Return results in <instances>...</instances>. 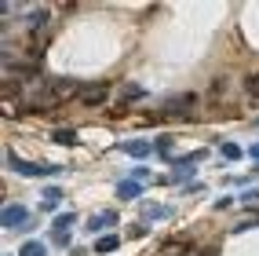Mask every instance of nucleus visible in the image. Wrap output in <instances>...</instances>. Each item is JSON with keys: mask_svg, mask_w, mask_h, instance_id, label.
I'll use <instances>...</instances> for the list:
<instances>
[{"mask_svg": "<svg viewBox=\"0 0 259 256\" xmlns=\"http://www.w3.org/2000/svg\"><path fill=\"white\" fill-rule=\"evenodd\" d=\"M117 245H120V234H102V238H95V252H117Z\"/></svg>", "mask_w": 259, "mask_h": 256, "instance_id": "6", "label": "nucleus"}, {"mask_svg": "<svg viewBox=\"0 0 259 256\" xmlns=\"http://www.w3.org/2000/svg\"><path fill=\"white\" fill-rule=\"evenodd\" d=\"M245 95L248 99H259V74H248L245 77Z\"/></svg>", "mask_w": 259, "mask_h": 256, "instance_id": "13", "label": "nucleus"}, {"mask_svg": "<svg viewBox=\"0 0 259 256\" xmlns=\"http://www.w3.org/2000/svg\"><path fill=\"white\" fill-rule=\"evenodd\" d=\"M117 224V212H99L88 220V231H99V227H113Z\"/></svg>", "mask_w": 259, "mask_h": 256, "instance_id": "9", "label": "nucleus"}, {"mask_svg": "<svg viewBox=\"0 0 259 256\" xmlns=\"http://www.w3.org/2000/svg\"><path fill=\"white\" fill-rule=\"evenodd\" d=\"M171 209H164V205H157V209H146V220H168Z\"/></svg>", "mask_w": 259, "mask_h": 256, "instance_id": "16", "label": "nucleus"}, {"mask_svg": "<svg viewBox=\"0 0 259 256\" xmlns=\"http://www.w3.org/2000/svg\"><path fill=\"white\" fill-rule=\"evenodd\" d=\"M153 147H157L161 154H168V147H171V139H168V135H161V139H157V143H153Z\"/></svg>", "mask_w": 259, "mask_h": 256, "instance_id": "18", "label": "nucleus"}, {"mask_svg": "<svg viewBox=\"0 0 259 256\" xmlns=\"http://www.w3.org/2000/svg\"><path fill=\"white\" fill-rule=\"evenodd\" d=\"M51 139L62 143V147H73V143H77V132H70V128H55V132H51Z\"/></svg>", "mask_w": 259, "mask_h": 256, "instance_id": "10", "label": "nucleus"}, {"mask_svg": "<svg viewBox=\"0 0 259 256\" xmlns=\"http://www.w3.org/2000/svg\"><path fill=\"white\" fill-rule=\"evenodd\" d=\"M248 154H252V158L259 161V143H255V147H248Z\"/></svg>", "mask_w": 259, "mask_h": 256, "instance_id": "19", "label": "nucleus"}, {"mask_svg": "<svg viewBox=\"0 0 259 256\" xmlns=\"http://www.w3.org/2000/svg\"><path fill=\"white\" fill-rule=\"evenodd\" d=\"M120 150H124V154H132V158H146V154H150L153 147H150V143H143V139H128Z\"/></svg>", "mask_w": 259, "mask_h": 256, "instance_id": "8", "label": "nucleus"}, {"mask_svg": "<svg viewBox=\"0 0 259 256\" xmlns=\"http://www.w3.org/2000/svg\"><path fill=\"white\" fill-rule=\"evenodd\" d=\"M219 150H223V158H227V161H237V158H241V154H245V150H241L237 143H223Z\"/></svg>", "mask_w": 259, "mask_h": 256, "instance_id": "14", "label": "nucleus"}, {"mask_svg": "<svg viewBox=\"0 0 259 256\" xmlns=\"http://www.w3.org/2000/svg\"><path fill=\"white\" fill-rule=\"evenodd\" d=\"M120 92H124V99H128V102H135V99H143V95H146V92L139 88V84H124Z\"/></svg>", "mask_w": 259, "mask_h": 256, "instance_id": "15", "label": "nucleus"}, {"mask_svg": "<svg viewBox=\"0 0 259 256\" xmlns=\"http://www.w3.org/2000/svg\"><path fill=\"white\" fill-rule=\"evenodd\" d=\"M194 102H197L194 92H179V95H171V99L161 102V117H186L190 110H194Z\"/></svg>", "mask_w": 259, "mask_h": 256, "instance_id": "1", "label": "nucleus"}, {"mask_svg": "<svg viewBox=\"0 0 259 256\" xmlns=\"http://www.w3.org/2000/svg\"><path fill=\"white\" fill-rule=\"evenodd\" d=\"M143 194V183H135V179H120L117 183V198H139Z\"/></svg>", "mask_w": 259, "mask_h": 256, "instance_id": "7", "label": "nucleus"}, {"mask_svg": "<svg viewBox=\"0 0 259 256\" xmlns=\"http://www.w3.org/2000/svg\"><path fill=\"white\" fill-rule=\"evenodd\" d=\"M19 256H48V245H44V242H26V245L19 249Z\"/></svg>", "mask_w": 259, "mask_h": 256, "instance_id": "11", "label": "nucleus"}, {"mask_svg": "<svg viewBox=\"0 0 259 256\" xmlns=\"http://www.w3.org/2000/svg\"><path fill=\"white\" fill-rule=\"evenodd\" d=\"M29 220V212L22 209V205H4V212H0V224H4V231H11V227H22Z\"/></svg>", "mask_w": 259, "mask_h": 256, "instance_id": "4", "label": "nucleus"}, {"mask_svg": "<svg viewBox=\"0 0 259 256\" xmlns=\"http://www.w3.org/2000/svg\"><path fill=\"white\" fill-rule=\"evenodd\" d=\"M66 227H73V212H59L55 224H51V231H55V234H62Z\"/></svg>", "mask_w": 259, "mask_h": 256, "instance_id": "12", "label": "nucleus"}, {"mask_svg": "<svg viewBox=\"0 0 259 256\" xmlns=\"http://www.w3.org/2000/svg\"><path fill=\"white\" fill-rule=\"evenodd\" d=\"M8 168L19 176H55L59 165H33V161H22L19 154H8Z\"/></svg>", "mask_w": 259, "mask_h": 256, "instance_id": "2", "label": "nucleus"}, {"mask_svg": "<svg viewBox=\"0 0 259 256\" xmlns=\"http://www.w3.org/2000/svg\"><path fill=\"white\" fill-rule=\"evenodd\" d=\"M201 256H219V252H201Z\"/></svg>", "mask_w": 259, "mask_h": 256, "instance_id": "20", "label": "nucleus"}, {"mask_svg": "<svg viewBox=\"0 0 259 256\" xmlns=\"http://www.w3.org/2000/svg\"><path fill=\"white\" fill-rule=\"evenodd\" d=\"M106 95H110V84L106 81H95V84H84V88H80V102H88V106L106 102Z\"/></svg>", "mask_w": 259, "mask_h": 256, "instance_id": "3", "label": "nucleus"}, {"mask_svg": "<svg viewBox=\"0 0 259 256\" xmlns=\"http://www.w3.org/2000/svg\"><path fill=\"white\" fill-rule=\"evenodd\" d=\"M51 95H55V102H62V99H73V95H80V84H77V81H66V77H59V81H51Z\"/></svg>", "mask_w": 259, "mask_h": 256, "instance_id": "5", "label": "nucleus"}, {"mask_svg": "<svg viewBox=\"0 0 259 256\" xmlns=\"http://www.w3.org/2000/svg\"><path fill=\"white\" fill-rule=\"evenodd\" d=\"M44 198H48V201H59V198H62V191H59V187H48Z\"/></svg>", "mask_w": 259, "mask_h": 256, "instance_id": "17", "label": "nucleus"}]
</instances>
